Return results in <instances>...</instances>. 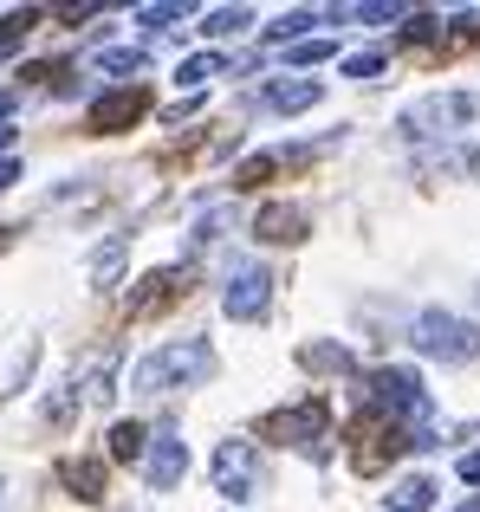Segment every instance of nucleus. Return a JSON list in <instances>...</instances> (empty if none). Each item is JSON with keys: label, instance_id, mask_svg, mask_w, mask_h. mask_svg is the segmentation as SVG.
Masks as SVG:
<instances>
[{"label": "nucleus", "instance_id": "f257e3e1", "mask_svg": "<svg viewBox=\"0 0 480 512\" xmlns=\"http://www.w3.org/2000/svg\"><path fill=\"white\" fill-rule=\"evenodd\" d=\"M215 376V344L208 338H169L150 357L130 363V389L137 396H169V389H195Z\"/></svg>", "mask_w": 480, "mask_h": 512}, {"label": "nucleus", "instance_id": "f03ea898", "mask_svg": "<svg viewBox=\"0 0 480 512\" xmlns=\"http://www.w3.org/2000/svg\"><path fill=\"white\" fill-rule=\"evenodd\" d=\"M364 409L377 415L383 428H403L409 435V422H422L429 415V389H422V376L416 370H370L364 376Z\"/></svg>", "mask_w": 480, "mask_h": 512}, {"label": "nucleus", "instance_id": "7ed1b4c3", "mask_svg": "<svg viewBox=\"0 0 480 512\" xmlns=\"http://www.w3.org/2000/svg\"><path fill=\"white\" fill-rule=\"evenodd\" d=\"M409 344H416L422 357H435V363H474L480 357V325L461 318V312H416Z\"/></svg>", "mask_w": 480, "mask_h": 512}, {"label": "nucleus", "instance_id": "20e7f679", "mask_svg": "<svg viewBox=\"0 0 480 512\" xmlns=\"http://www.w3.org/2000/svg\"><path fill=\"white\" fill-rule=\"evenodd\" d=\"M480 117V98L474 91H429V98H416L403 111V137L409 143H429V137H455V130H468Z\"/></svg>", "mask_w": 480, "mask_h": 512}, {"label": "nucleus", "instance_id": "39448f33", "mask_svg": "<svg viewBox=\"0 0 480 512\" xmlns=\"http://www.w3.org/2000/svg\"><path fill=\"white\" fill-rule=\"evenodd\" d=\"M208 480H215V493H228V500H253V493L266 487L260 448H253V441H221V448L208 454Z\"/></svg>", "mask_w": 480, "mask_h": 512}, {"label": "nucleus", "instance_id": "423d86ee", "mask_svg": "<svg viewBox=\"0 0 480 512\" xmlns=\"http://www.w3.org/2000/svg\"><path fill=\"white\" fill-rule=\"evenodd\" d=\"M221 312H228L234 325H260V318L273 312V273H266L260 260H240L228 273V286H221Z\"/></svg>", "mask_w": 480, "mask_h": 512}, {"label": "nucleus", "instance_id": "0eeeda50", "mask_svg": "<svg viewBox=\"0 0 480 512\" xmlns=\"http://www.w3.org/2000/svg\"><path fill=\"white\" fill-rule=\"evenodd\" d=\"M325 402L318 396H305V402H286V409H273V415H260V441H286V448H312L318 435H325Z\"/></svg>", "mask_w": 480, "mask_h": 512}, {"label": "nucleus", "instance_id": "6e6552de", "mask_svg": "<svg viewBox=\"0 0 480 512\" xmlns=\"http://www.w3.org/2000/svg\"><path fill=\"white\" fill-rule=\"evenodd\" d=\"M182 474H189V448H182L176 422L150 428V441H143V480H150V493H169Z\"/></svg>", "mask_w": 480, "mask_h": 512}, {"label": "nucleus", "instance_id": "1a4fd4ad", "mask_svg": "<svg viewBox=\"0 0 480 512\" xmlns=\"http://www.w3.org/2000/svg\"><path fill=\"white\" fill-rule=\"evenodd\" d=\"M150 117V85H124V91H104L98 104H91V130H104V137H117V130L143 124Z\"/></svg>", "mask_w": 480, "mask_h": 512}, {"label": "nucleus", "instance_id": "9d476101", "mask_svg": "<svg viewBox=\"0 0 480 512\" xmlns=\"http://www.w3.org/2000/svg\"><path fill=\"white\" fill-rule=\"evenodd\" d=\"M312 234V214L299 208V201H260V214H253V240H273V247H292V240Z\"/></svg>", "mask_w": 480, "mask_h": 512}, {"label": "nucleus", "instance_id": "9b49d317", "mask_svg": "<svg viewBox=\"0 0 480 512\" xmlns=\"http://www.w3.org/2000/svg\"><path fill=\"white\" fill-rule=\"evenodd\" d=\"M59 480L72 487V500L98 506L104 493H111V467H104V454H72V461H59Z\"/></svg>", "mask_w": 480, "mask_h": 512}, {"label": "nucleus", "instance_id": "f8f14e48", "mask_svg": "<svg viewBox=\"0 0 480 512\" xmlns=\"http://www.w3.org/2000/svg\"><path fill=\"white\" fill-rule=\"evenodd\" d=\"M318 98H325V85H318V78H273V85H260V111H273V117L312 111Z\"/></svg>", "mask_w": 480, "mask_h": 512}, {"label": "nucleus", "instance_id": "ddd939ff", "mask_svg": "<svg viewBox=\"0 0 480 512\" xmlns=\"http://www.w3.org/2000/svg\"><path fill=\"white\" fill-rule=\"evenodd\" d=\"M383 506H390V512H429L435 506V480L429 474H403L390 493H383Z\"/></svg>", "mask_w": 480, "mask_h": 512}, {"label": "nucleus", "instance_id": "4468645a", "mask_svg": "<svg viewBox=\"0 0 480 512\" xmlns=\"http://www.w3.org/2000/svg\"><path fill=\"white\" fill-rule=\"evenodd\" d=\"M325 20H338V13L331 7H299V13H286V20L266 26V39H273V46H299V39L312 33V26H325Z\"/></svg>", "mask_w": 480, "mask_h": 512}, {"label": "nucleus", "instance_id": "2eb2a0df", "mask_svg": "<svg viewBox=\"0 0 480 512\" xmlns=\"http://www.w3.org/2000/svg\"><path fill=\"white\" fill-rule=\"evenodd\" d=\"M299 363L318 376H338V370H351V350L331 344V338H312V344H299Z\"/></svg>", "mask_w": 480, "mask_h": 512}, {"label": "nucleus", "instance_id": "dca6fc26", "mask_svg": "<svg viewBox=\"0 0 480 512\" xmlns=\"http://www.w3.org/2000/svg\"><path fill=\"white\" fill-rule=\"evenodd\" d=\"M221 72H228V59H221V52H195V59H182V65H176V85L202 91L208 78H221Z\"/></svg>", "mask_w": 480, "mask_h": 512}, {"label": "nucleus", "instance_id": "f3484780", "mask_svg": "<svg viewBox=\"0 0 480 512\" xmlns=\"http://www.w3.org/2000/svg\"><path fill=\"white\" fill-rule=\"evenodd\" d=\"M344 78H357V85H364V78H383V65H390V52L383 46H364V52H344Z\"/></svg>", "mask_w": 480, "mask_h": 512}, {"label": "nucleus", "instance_id": "a211bd4d", "mask_svg": "<svg viewBox=\"0 0 480 512\" xmlns=\"http://www.w3.org/2000/svg\"><path fill=\"white\" fill-rule=\"evenodd\" d=\"M143 441H150L143 422H117L111 428V461H143Z\"/></svg>", "mask_w": 480, "mask_h": 512}, {"label": "nucleus", "instance_id": "6ab92c4d", "mask_svg": "<svg viewBox=\"0 0 480 512\" xmlns=\"http://www.w3.org/2000/svg\"><path fill=\"white\" fill-rule=\"evenodd\" d=\"M182 266H163V273H143L137 292H130V312H150V299H163V286H176Z\"/></svg>", "mask_w": 480, "mask_h": 512}, {"label": "nucleus", "instance_id": "aec40b11", "mask_svg": "<svg viewBox=\"0 0 480 512\" xmlns=\"http://www.w3.org/2000/svg\"><path fill=\"white\" fill-rule=\"evenodd\" d=\"M240 26H253L247 7H208V13H202V33H208V39H228V33H240Z\"/></svg>", "mask_w": 480, "mask_h": 512}, {"label": "nucleus", "instance_id": "412c9836", "mask_svg": "<svg viewBox=\"0 0 480 512\" xmlns=\"http://www.w3.org/2000/svg\"><path fill=\"white\" fill-rule=\"evenodd\" d=\"M338 59V46L331 39H299V46H286V65H299V72H312V65Z\"/></svg>", "mask_w": 480, "mask_h": 512}, {"label": "nucleus", "instance_id": "4be33fe9", "mask_svg": "<svg viewBox=\"0 0 480 512\" xmlns=\"http://www.w3.org/2000/svg\"><path fill=\"white\" fill-rule=\"evenodd\" d=\"M117 273H124V240H111V247L91 253V279H98V286H111Z\"/></svg>", "mask_w": 480, "mask_h": 512}, {"label": "nucleus", "instance_id": "5701e85b", "mask_svg": "<svg viewBox=\"0 0 480 512\" xmlns=\"http://www.w3.org/2000/svg\"><path fill=\"white\" fill-rule=\"evenodd\" d=\"M176 20H189V7H182V0H163V7H137V26H143V33H156V26H176Z\"/></svg>", "mask_w": 480, "mask_h": 512}, {"label": "nucleus", "instance_id": "b1692460", "mask_svg": "<svg viewBox=\"0 0 480 512\" xmlns=\"http://www.w3.org/2000/svg\"><path fill=\"white\" fill-rule=\"evenodd\" d=\"M98 72H143V52L137 46H111V52H98Z\"/></svg>", "mask_w": 480, "mask_h": 512}, {"label": "nucleus", "instance_id": "393cba45", "mask_svg": "<svg viewBox=\"0 0 480 512\" xmlns=\"http://www.w3.org/2000/svg\"><path fill=\"white\" fill-rule=\"evenodd\" d=\"M435 26H442L435 13H403V39H409V46H429V39H435Z\"/></svg>", "mask_w": 480, "mask_h": 512}, {"label": "nucleus", "instance_id": "a878e982", "mask_svg": "<svg viewBox=\"0 0 480 512\" xmlns=\"http://www.w3.org/2000/svg\"><path fill=\"white\" fill-rule=\"evenodd\" d=\"M480 33V7L474 13H455V39H474Z\"/></svg>", "mask_w": 480, "mask_h": 512}, {"label": "nucleus", "instance_id": "bb28decb", "mask_svg": "<svg viewBox=\"0 0 480 512\" xmlns=\"http://www.w3.org/2000/svg\"><path fill=\"white\" fill-rule=\"evenodd\" d=\"M461 480H468V487L480 480V448H474V454H461Z\"/></svg>", "mask_w": 480, "mask_h": 512}, {"label": "nucleus", "instance_id": "cd10ccee", "mask_svg": "<svg viewBox=\"0 0 480 512\" xmlns=\"http://www.w3.org/2000/svg\"><path fill=\"white\" fill-rule=\"evenodd\" d=\"M20 182V163H13V156H0V188H13Z\"/></svg>", "mask_w": 480, "mask_h": 512}, {"label": "nucleus", "instance_id": "c85d7f7f", "mask_svg": "<svg viewBox=\"0 0 480 512\" xmlns=\"http://www.w3.org/2000/svg\"><path fill=\"white\" fill-rule=\"evenodd\" d=\"M13 150V124H0V156H7Z\"/></svg>", "mask_w": 480, "mask_h": 512}]
</instances>
